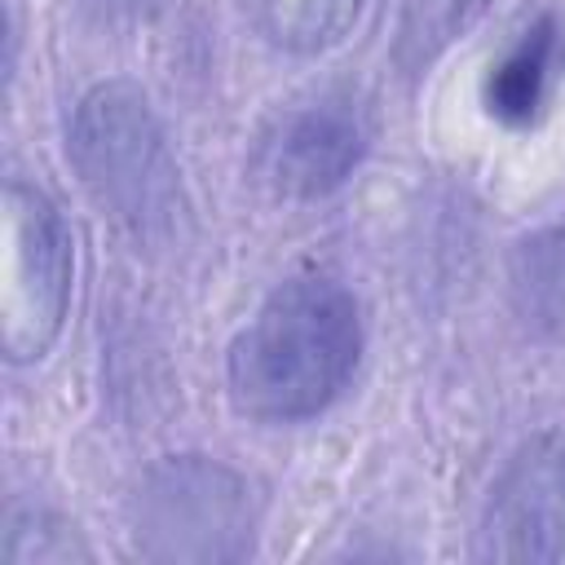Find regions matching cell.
I'll return each instance as SVG.
<instances>
[{
    "mask_svg": "<svg viewBox=\"0 0 565 565\" xmlns=\"http://www.w3.org/2000/svg\"><path fill=\"white\" fill-rule=\"evenodd\" d=\"M362 305L331 274L278 282L225 358L230 402L256 424H300L322 415L362 362Z\"/></svg>",
    "mask_w": 565,
    "mask_h": 565,
    "instance_id": "obj_1",
    "label": "cell"
},
{
    "mask_svg": "<svg viewBox=\"0 0 565 565\" xmlns=\"http://www.w3.org/2000/svg\"><path fill=\"white\" fill-rule=\"evenodd\" d=\"M75 238L62 207L26 181L4 185L0 207V349L13 366L40 362L71 313Z\"/></svg>",
    "mask_w": 565,
    "mask_h": 565,
    "instance_id": "obj_4",
    "label": "cell"
},
{
    "mask_svg": "<svg viewBox=\"0 0 565 565\" xmlns=\"http://www.w3.org/2000/svg\"><path fill=\"white\" fill-rule=\"evenodd\" d=\"M494 0H402L393 31V66L411 79L428 75L433 62L459 44Z\"/></svg>",
    "mask_w": 565,
    "mask_h": 565,
    "instance_id": "obj_10",
    "label": "cell"
},
{
    "mask_svg": "<svg viewBox=\"0 0 565 565\" xmlns=\"http://www.w3.org/2000/svg\"><path fill=\"white\" fill-rule=\"evenodd\" d=\"M375 137L371 110L344 88H318L287 102L256 137L252 168L260 185L291 203L335 194L366 159Z\"/></svg>",
    "mask_w": 565,
    "mask_h": 565,
    "instance_id": "obj_5",
    "label": "cell"
},
{
    "mask_svg": "<svg viewBox=\"0 0 565 565\" xmlns=\"http://www.w3.org/2000/svg\"><path fill=\"white\" fill-rule=\"evenodd\" d=\"M508 305L534 340L565 349V225H543L512 243Z\"/></svg>",
    "mask_w": 565,
    "mask_h": 565,
    "instance_id": "obj_8",
    "label": "cell"
},
{
    "mask_svg": "<svg viewBox=\"0 0 565 565\" xmlns=\"http://www.w3.org/2000/svg\"><path fill=\"white\" fill-rule=\"evenodd\" d=\"M71 556H88V552L75 543V530L53 512L26 508L9 521L4 561H71Z\"/></svg>",
    "mask_w": 565,
    "mask_h": 565,
    "instance_id": "obj_11",
    "label": "cell"
},
{
    "mask_svg": "<svg viewBox=\"0 0 565 565\" xmlns=\"http://www.w3.org/2000/svg\"><path fill=\"white\" fill-rule=\"evenodd\" d=\"M88 4H97V9H102V13H110V18H137V13L159 9L163 0H88Z\"/></svg>",
    "mask_w": 565,
    "mask_h": 565,
    "instance_id": "obj_12",
    "label": "cell"
},
{
    "mask_svg": "<svg viewBox=\"0 0 565 565\" xmlns=\"http://www.w3.org/2000/svg\"><path fill=\"white\" fill-rule=\"evenodd\" d=\"M66 159L97 212L137 252H168L185 238L190 203L181 168L141 84H93L71 110Z\"/></svg>",
    "mask_w": 565,
    "mask_h": 565,
    "instance_id": "obj_2",
    "label": "cell"
},
{
    "mask_svg": "<svg viewBox=\"0 0 565 565\" xmlns=\"http://www.w3.org/2000/svg\"><path fill=\"white\" fill-rule=\"evenodd\" d=\"M132 543L163 565H234L256 547L252 481L207 455H168L132 490Z\"/></svg>",
    "mask_w": 565,
    "mask_h": 565,
    "instance_id": "obj_3",
    "label": "cell"
},
{
    "mask_svg": "<svg viewBox=\"0 0 565 565\" xmlns=\"http://www.w3.org/2000/svg\"><path fill=\"white\" fill-rule=\"evenodd\" d=\"M252 31L291 57L335 49L362 18L366 0H238Z\"/></svg>",
    "mask_w": 565,
    "mask_h": 565,
    "instance_id": "obj_9",
    "label": "cell"
},
{
    "mask_svg": "<svg viewBox=\"0 0 565 565\" xmlns=\"http://www.w3.org/2000/svg\"><path fill=\"white\" fill-rule=\"evenodd\" d=\"M472 556L565 565V433H534L503 459L481 503Z\"/></svg>",
    "mask_w": 565,
    "mask_h": 565,
    "instance_id": "obj_6",
    "label": "cell"
},
{
    "mask_svg": "<svg viewBox=\"0 0 565 565\" xmlns=\"http://www.w3.org/2000/svg\"><path fill=\"white\" fill-rule=\"evenodd\" d=\"M561 18L552 9H539L521 31L516 40L503 49V57L490 66L486 75V110L499 119V124H534L547 93H552V79H556V62H561Z\"/></svg>",
    "mask_w": 565,
    "mask_h": 565,
    "instance_id": "obj_7",
    "label": "cell"
}]
</instances>
